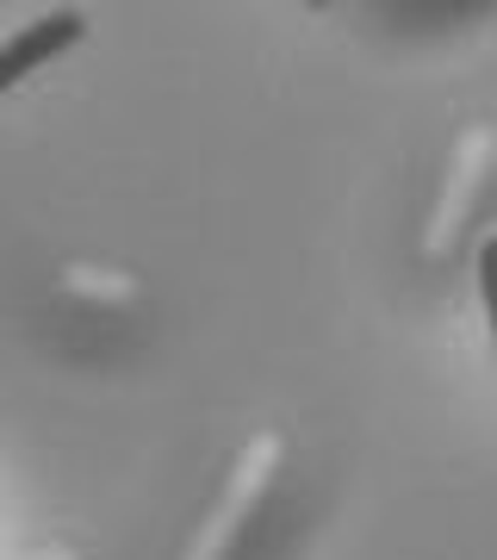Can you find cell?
I'll return each instance as SVG.
<instances>
[{
	"instance_id": "cell-1",
	"label": "cell",
	"mask_w": 497,
	"mask_h": 560,
	"mask_svg": "<svg viewBox=\"0 0 497 560\" xmlns=\"http://www.w3.org/2000/svg\"><path fill=\"white\" fill-rule=\"evenodd\" d=\"M69 38H75V20L32 25V32H25L20 44H7V50H0V88H7V81H20L25 69H32V62H44L50 50H57V44H69Z\"/></svg>"
}]
</instances>
